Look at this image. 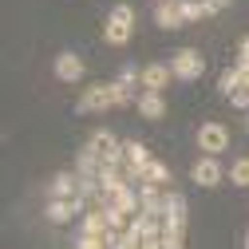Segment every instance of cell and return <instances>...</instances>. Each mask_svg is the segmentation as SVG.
Here are the masks:
<instances>
[{"label": "cell", "instance_id": "19", "mask_svg": "<svg viewBox=\"0 0 249 249\" xmlns=\"http://www.w3.org/2000/svg\"><path fill=\"white\" fill-rule=\"evenodd\" d=\"M186 241V226H170V222H162V249H178Z\"/></svg>", "mask_w": 249, "mask_h": 249}, {"label": "cell", "instance_id": "5", "mask_svg": "<svg viewBox=\"0 0 249 249\" xmlns=\"http://www.w3.org/2000/svg\"><path fill=\"white\" fill-rule=\"evenodd\" d=\"M83 210H87L83 198H52L44 206V217L52 226H68V222H75V217H83Z\"/></svg>", "mask_w": 249, "mask_h": 249}, {"label": "cell", "instance_id": "20", "mask_svg": "<svg viewBox=\"0 0 249 249\" xmlns=\"http://www.w3.org/2000/svg\"><path fill=\"white\" fill-rule=\"evenodd\" d=\"M123 159H127V162H146L150 150H146L139 139H127V142H123Z\"/></svg>", "mask_w": 249, "mask_h": 249}, {"label": "cell", "instance_id": "1", "mask_svg": "<svg viewBox=\"0 0 249 249\" xmlns=\"http://www.w3.org/2000/svg\"><path fill=\"white\" fill-rule=\"evenodd\" d=\"M131 32H135V8L131 4H115L111 16H107V28H103V40L123 48V44H131Z\"/></svg>", "mask_w": 249, "mask_h": 249}, {"label": "cell", "instance_id": "21", "mask_svg": "<svg viewBox=\"0 0 249 249\" xmlns=\"http://www.w3.org/2000/svg\"><path fill=\"white\" fill-rule=\"evenodd\" d=\"M230 182L233 186H249V159H245V154L230 162Z\"/></svg>", "mask_w": 249, "mask_h": 249}, {"label": "cell", "instance_id": "25", "mask_svg": "<svg viewBox=\"0 0 249 249\" xmlns=\"http://www.w3.org/2000/svg\"><path fill=\"white\" fill-rule=\"evenodd\" d=\"M159 4H162V0H159Z\"/></svg>", "mask_w": 249, "mask_h": 249}, {"label": "cell", "instance_id": "13", "mask_svg": "<svg viewBox=\"0 0 249 249\" xmlns=\"http://www.w3.org/2000/svg\"><path fill=\"white\" fill-rule=\"evenodd\" d=\"M142 87L146 91H166V83L174 79V68L170 64H150V68H142Z\"/></svg>", "mask_w": 249, "mask_h": 249}, {"label": "cell", "instance_id": "18", "mask_svg": "<svg viewBox=\"0 0 249 249\" xmlns=\"http://www.w3.org/2000/svg\"><path fill=\"white\" fill-rule=\"evenodd\" d=\"M210 16V4L206 0H182V20L186 24H198V20H206Z\"/></svg>", "mask_w": 249, "mask_h": 249}, {"label": "cell", "instance_id": "11", "mask_svg": "<svg viewBox=\"0 0 249 249\" xmlns=\"http://www.w3.org/2000/svg\"><path fill=\"white\" fill-rule=\"evenodd\" d=\"M107 202H111L115 210H123V213H139V210H142V206H139V186H135V182L115 186V190L107 194Z\"/></svg>", "mask_w": 249, "mask_h": 249}, {"label": "cell", "instance_id": "22", "mask_svg": "<svg viewBox=\"0 0 249 249\" xmlns=\"http://www.w3.org/2000/svg\"><path fill=\"white\" fill-rule=\"evenodd\" d=\"M230 103H233L237 111H245V107H249V87H245V83H241V87L233 91V95H230Z\"/></svg>", "mask_w": 249, "mask_h": 249}, {"label": "cell", "instance_id": "24", "mask_svg": "<svg viewBox=\"0 0 249 249\" xmlns=\"http://www.w3.org/2000/svg\"><path fill=\"white\" fill-rule=\"evenodd\" d=\"M206 4H210V16H213V12H222L226 4H233V0H206Z\"/></svg>", "mask_w": 249, "mask_h": 249}, {"label": "cell", "instance_id": "3", "mask_svg": "<svg viewBox=\"0 0 249 249\" xmlns=\"http://www.w3.org/2000/svg\"><path fill=\"white\" fill-rule=\"evenodd\" d=\"M194 139H198L202 154H226L230 150V127H226V123H202Z\"/></svg>", "mask_w": 249, "mask_h": 249}, {"label": "cell", "instance_id": "7", "mask_svg": "<svg viewBox=\"0 0 249 249\" xmlns=\"http://www.w3.org/2000/svg\"><path fill=\"white\" fill-rule=\"evenodd\" d=\"M190 178H194V186H206V190H213V186H222L226 166L217 162V154H202V159L190 166Z\"/></svg>", "mask_w": 249, "mask_h": 249}, {"label": "cell", "instance_id": "16", "mask_svg": "<svg viewBox=\"0 0 249 249\" xmlns=\"http://www.w3.org/2000/svg\"><path fill=\"white\" fill-rule=\"evenodd\" d=\"M142 174H146L150 182H162V186L174 182V174H170V166H166L162 159H146V162H142Z\"/></svg>", "mask_w": 249, "mask_h": 249}, {"label": "cell", "instance_id": "23", "mask_svg": "<svg viewBox=\"0 0 249 249\" xmlns=\"http://www.w3.org/2000/svg\"><path fill=\"white\" fill-rule=\"evenodd\" d=\"M237 64H249V36L237 44Z\"/></svg>", "mask_w": 249, "mask_h": 249}, {"label": "cell", "instance_id": "14", "mask_svg": "<svg viewBox=\"0 0 249 249\" xmlns=\"http://www.w3.org/2000/svg\"><path fill=\"white\" fill-rule=\"evenodd\" d=\"M154 24H159V28H178V24H186V20H182V0H162V4L154 8Z\"/></svg>", "mask_w": 249, "mask_h": 249}, {"label": "cell", "instance_id": "8", "mask_svg": "<svg viewBox=\"0 0 249 249\" xmlns=\"http://www.w3.org/2000/svg\"><path fill=\"white\" fill-rule=\"evenodd\" d=\"M52 68H55V79H59V83H79L83 71H87V68H83V55H75V52H59Z\"/></svg>", "mask_w": 249, "mask_h": 249}, {"label": "cell", "instance_id": "4", "mask_svg": "<svg viewBox=\"0 0 249 249\" xmlns=\"http://www.w3.org/2000/svg\"><path fill=\"white\" fill-rule=\"evenodd\" d=\"M111 107H115L111 83H95V87H87L83 95L75 99V111H79V115H103V111H111Z\"/></svg>", "mask_w": 249, "mask_h": 249}, {"label": "cell", "instance_id": "9", "mask_svg": "<svg viewBox=\"0 0 249 249\" xmlns=\"http://www.w3.org/2000/svg\"><path fill=\"white\" fill-rule=\"evenodd\" d=\"M48 190H52V198H83V174H79V170L55 174V178L48 182Z\"/></svg>", "mask_w": 249, "mask_h": 249}, {"label": "cell", "instance_id": "17", "mask_svg": "<svg viewBox=\"0 0 249 249\" xmlns=\"http://www.w3.org/2000/svg\"><path fill=\"white\" fill-rule=\"evenodd\" d=\"M241 83H245V71H241V64H237V68H230L222 79H217V91H222V95L230 99V95H233V91H237Z\"/></svg>", "mask_w": 249, "mask_h": 249}, {"label": "cell", "instance_id": "12", "mask_svg": "<svg viewBox=\"0 0 249 249\" xmlns=\"http://www.w3.org/2000/svg\"><path fill=\"white\" fill-rule=\"evenodd\" d=\"M135 107H139V115L142 119H162L166 115V99H162V91H139V99H135Z\"/></svg>", "mask_w": 249, "mask_h": 249}, {"label": "cell", "instance_id": "2", "mask_svg": "<svg viewBox=\"0 0 249 249\" xmlns=\"http://www.w3.org/2000/svg\"><path fill=\"white\" fill-rule=\"evenodd\" d=\"M83 150H91L99 162H115V159H123V142H119V135H115L111 127L91 131V139H87V146H83Z\"/></svg>", "mask_w": 249, "mask_h": 249}, {"label": "cell", "instance_id": "15", "mask_svg": "<svg viewBox=\"0 0 249 249\" xmlns=\"http://www.w3.org/2000/svg\"><path fill=\"white\" fill-rule=\"evenodd\" d=\"M186 198L182 194H170L166 190V202H162V222H170V226H186Z\"/></svg>", "mask_w": 249, "mask_h": 249}, {"label": "cell", "instance_id": "10", "mask_svg": "<svg viewBox=\"0 0 249 249\" xmlns=\"http://www.w3.org/2000/svg\"><path fill=\"white\" fill-rule=\"evenodd\" d=\"M162 202H166V186L142 178V182H139V206H142L146 213H162Z\"/></svg>", "mask_w": 249, "mask_h": 249}, {"label": "cell", "instance_id": "6", "mask_svg": "<svg viewBox=\"0 0 249 249\" xmlns=\"http://www.w3.org/2000/svg\"><path fill=\"white\" fill-rule=\"evenodd\" d=\"M170 68H174V79L190 83V79H198V75L206 71V59H202V52H194V48H178L174 59H170Z\"/></svg>", "mask_w": 249, "mask_h": 249}]
</instances>
